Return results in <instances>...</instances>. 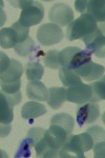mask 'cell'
Returning <instances> with one entry per match:
<instances>
[{"instance_id":"6da1fadb","label":"cell","mask_w":105,"mask_h":158,"mask_svg":"<svg viewBox=\"0 0 105 158\" xmlns=\"http://www.w3.org/2000/svg\"><path fill=\"white\" fill-rule=\"evenodd\" d=\"M95 141L91 134L84 132L79 135H68L65 143L60 149L59 157L61 158H71L78 157L84 158V153L94 149Z\"/></svg>"},{"instance_id":"7a4b0ae2","label":"cell","mask_w":105,"mask_h":158,"mask_svg":"<svg viewBox=\"0 0 105 158\" xmlns=\"http://www.w3.org/2000/svg\"><path fill=\"white\" fill-rule=\"evenodd\" d=\"M97 30H98V22L95 21L88 14L84 13L67 25L66 38L70 41L82 39L84 43H86L94 36Z\"/></svg>"},{"instance_id":"3957f363","label":"cell","mask_w":105,"mask_h":158,"mask_svg":"<svg viewBox=\"0 0 105 158\" xmlns=\"http://www.w3.org/2000/svg\"><path fill=\"white\" fill-rule=\"evenodd\" d=\"M11 4L15 7L21 9L19 20L23 27H30L32 25L40 23L44 17V7L39 1L32 0H21V1H11Z\"/></svg>"},{"instance_id":"277c9868","label":"cell","mask_w":105,"mask_h":158,"mask_svg":"<svg viewBox=\"0 0 105 158\" xmlns=\"http://www.w3.org/2000/svg\"><path fill=\"white\" fill-rule=\"evenodd\" d=\"M93 53L78 47H67L59 52V61L63 68L76 70L91 61Z\"/></svg>"},{"instance_id":"5b68a950","label":"cell","mask_w":105,"mask_h":158,"mask_svg":"<svg viewBox=\"0 0 105 158\" xmlns=\"http://www.w3.org/2000/svg\"><path fill=\"white\" fill-rule=\"evenodd\" d=\"M30 27H23L19 21L14 22L11 27L0 31V45L3 49H13L18 43L23 42L30 37Z\"/></svg>"},{"instance_id":"8992f818","label":"cell","mask_w":105,"mask_h":158,"mask_svg":"<svg viewBox=\"0 0 105 158\" xmlns=\"http://www.w3.org/2000/svg\"><path fill=\"white\" fill-rule=\"evenodd\" d=\"M64 143H65L64 140L58 138L57 136H55L48 130H46L44 132L43 137L35 146L37 157H44V158L59 157L60 149L63 147Z\"/></svg>"},{"instance_id":"52a82bcc","label":"cell","mask_w":105,"mask_h":158,"mask_svg":"<svg viewBox=\"0 0 105 158\" xmlns=\"http://www.w3.org/2000/svg\"><path fill=\"white\" fill-rule=\"evenodd\" d=\"M75 9L81 14H88L98 23L105 22V0H77Z\"/></svg>"},{"instance_id":"ba28073f","label":"cell","mask_w":105,"mask_h":158,"mask_svg":"<svg viewBox=\"0 0 105 158\" xmlns=\"http://www.w3.org/2000/svg\"><path fill=\"white\" fill-rule=\"evenodd\" d=\"M22 99L21 92L9 95L1 92L0 94V121L1 126H10L14 119V106L19 104Z\"/></svg>"},{"instance_id":"9c48e42d","label":"cell","mask_w":105,"mask_h":158,"mask_svg":"<svg viewBox=\"0 0 105 158\" xmlns=\"http://www.w3.org/2000/svg\"><path fill=\"white\" fill-rule=\"evenodd\" d=\"M37 39L40 44L45 47L54 45L63 39V31L59 25L52 22L42 24L37 31Z\"/></svg>"},{"instance_id":"30bf717a","label":"cell","mask_w":105,"mask_h":158,"mask_svg":"<svg viewBox=\"0 0 105 158\" xmlns=\"http://www.w3.org/2000/svg\"><path fill=\"white\" fill-rule=\"evenodd\" d=\"M48 19L59 27H65L74 21V12L70 6L62 2L55 3L48 13Z\"/></svg>"},{"instance_id":"8fae6325","label":"cell","mask_w":105,"mask_h":158,"mask_svg":"<svg viewBox=\"0 0 105 158\" xmlns=\"http://www.w3.org/2000/svg\"><path fill=\"white\" fill-rule=\"evenodd\" d=\"M100 116V106L97 102H87L79 104L76 109V118L78 126L83 127L85 124L93 123Z\"/></svg>"},{"instance_id":"7c38bea8","label":"cell","mask_w":105,"mask_h":158,"mask_svg":"<svg viewBox=\"0 0 105 158\" xmlns=\"http://www.w3.org/2000/svg\"><path fill=\"white\" fill-rule=\"evenodd\" d=\"M93 97V88L91 85L85 83H79L77 85L70 86L66 90V101L83 104L91 102V99Z\"/></svg>"},{"instance_id":"4fadbf2b","label":"cell","mask_w":105,"mask_h":158,"mask_svg":"<svg viewBox=\"0 0 105 158\" xmlns=\"http://www.w3.org/2000/svg\"><path fill=\"white\" fill-rule=\"evenodd\" d=\"M86 50L91 51L98 58H105V22L98 23V30L93 38L85 44Z\"/></svg>"},{"instance_id":"5bb4252c","label":"cell","mask_w":105,"mask_h":158,"mask_svg":"<svg viewBox=\"0 0 105 158\" xmlns=\"http://www.w3.org/2000/svg\"><path fill=\"white\" fill-rule=\"evenodd\" d=\"M78 74L83 80L86 81H94L98 80L104 75L105 68L103 65L99 64V63H95L93 61L86 63V64L82 65V67L73 70Z\"/></svg>"},{"instance_id":"9a60e30c","label":"cell","mask_w":105,"mask_h":158,"mask_svg":"<svg viewBox=\"0 0 105 158\" xmlns=\"http://www.w3.org/2000/svg\"><path fill=\"white\" fill-rule=\"evenodd\" d=\"M22 74H23V67L21 63L16 59H11L10 67L3 73H0L1 85L21 82Z\"/></svg>"},{"instance_id":"2e32d148","label":"cell","mask_w":105,"mask_h":158,"mask_svg":"<svg viewBox=\"0 0 105 158\" xmlns=\"http://www.w3.org/2000/svg\"><path fill=\"white\" fill-rule=\"evenodd\" d=\"M26 94L32 100L45 101L47 100L48 89L40 80H32L26 85Z\"/></svg>"},{"instance_id":"e0dca14e","label":"cell","mask_w":105,"mask_h":158,"mask_svg":"<svg viewBox=\"0 0 105 158\" xmlns=\"http://www.w3.org/2000/svg\"><path fill=\"white\" fill-rule=\"evenodd\" d=\"M46 108L44 104H41L37 101H29L22 106L21 109V116L23 119H27L30 120V123L34 122V119L37 117H40L44 114H46Z\"/></svg>"},{"instance_id":"ac0fdd59","label":"cell","mask_w":105,"mask_h":158,"mask_svg":"<svg viewBox=\"0 0 105 158\" xmlns=\"http://www.w3.org/2000/svg\"><path fill=\"white\" fill-rule=\"evenodd\" d=\"M47 104L53 110H58L62 106V104L66 101V89L53 86L48 89L47 95Z\"/></svg>"},{"instance_id":"d6986e66","label":"cell","mask_w":105,"mask_h":158,"mask_svg":"<svg viewBox=\"0 0 105 158\" xmlns=\"http://www.w3.org/2000/svg\"><path fill=\"white\" fill-rule=\"evenodd\" d=\"M59 79L63 83L64 86H73L77 85L79 83H82V78L77 74L75 71L70 70L66 68H61L59 69Z\"/></svg>"},{"instance_id":"ffe728a7","label":"cell","mask_w":105,"mask_h":158,"mask_svg":"<svg viewBox=\"0 0 105 158\" xmlns=\"http://www.w3.org/2000/svg\"><path fill=\"white\" fill-rule=\"evenodd\" d=\"M50 124H56V126L61 127L64 129L68 134H71V131L74 130L75 126V120L71 115L66 113H60L57 115H54L50 119Z\"/></svg>"},{"instance_id":"44dd1931","label":"cell","mask_w":105,"mask_h":158,"mask_svg":"<svg viewBox=\"0 0 105 158\" xmlns=\"http://www.w3.org/2000/svg\"><path fill=\"white\" fill-rule=\"evenodd\" d=\"M25 74L29 81L32 80H40L44 73V68L41 63L37 61H29L25 64Z\"/></svg>"},{"instance_id":"7402d4cb","label":"cell","mask_w":105,"mask_h":158,"mask_svg":"<svg viewBox=\"0 0 105 158\" xmlns=\"http://www.w3.org/2000/svg\"><path fill=\"white\" fill-rule=\"evenodd\" d=\"M91 85L93 88V97L91 99V102L98 103L100 101L105 100V75Z\"/></svg>"},{"instance_id":"603a6c76","label":"cell","mask_w":105,"mask_h":158,"mask_svg":"<svg viewBox=\"0 0 105 158\" xmlns=\"http://www.w3.org/2000/svg\"><path fill=\"white\" fill-rule=\"evenodd\" d=\"M35 49H36L35 41L30 37L27 38L26 40H24L23 42L18 43L16 47L14 48L15 53L19 56H22V57L30 56L33 54V52L35 51Z\"/></svg>"},{"instance_id":"cb8c5ba5","label":"cell","mask_w":105,"mask_h":158,"mask_svg":"<svg viewBox=\"0 0 105 158\" xmlns=\"http://www.w3.org/2000/svg\"><path fill=\"white\" fill-rule=\"evenodd\" d=\"M42 60L47 68L53 69V70H58V69L62 68L60 61H59V52L56 50H50L46 52Z\"/></svg>"},{"instance_id":"d4e9b609","label":"cell","mask_w":105,"mask_h":158,"mask_svg":"<svg viewBox=\"0 0 105 158\" xmlns=\"http://www.w3.org/2000/svg\"><path fill=\"white\" fill-rule=\"evenodd\" d=\"M44 132H45V130L42 128H33V129L29 130L25 138L29 140L30 143L32 144V147H35L36 143H37V142L43 137Z\"/></svg>"},{"instance_id":"484cf974","label":"cell","mask_w":105,"mask_h":158,"mask_svg":"<svg viewBox=\"0 0 105 158\" xmlns=\"http://www.w3.org/2000/svg\"><path fill=\"white\" fill-rule=\"evenodd\" d=\"M88 134H91V136L93 137L95 143L97 142H100V141H104L105 140V131L101 127L99 126H94V127H91L86 130Z\"/></svg>"},{"instance_id":"4316f807","label":"cell","mask_w":105,"mask_h":158,"mask_svg":"<svg viewBox=\"0 0 105 158\" xmlns=\"http://www.w3.org/2000/svg\"><path fill=\"white\" fill-rule=\"evenodd\" d=\"M30 148L32 144L30 143V141L26 138H24L20 143L19 148H18V151L15 154V157L20 158V157H30Z\"/></svg>"},{"instance_id":"83f0119b","label":"cell","mask_w":105,"mask_h":158,"mask_svg":"<svg viewBox=\"0 0 105 158\" xmlns=\"http://www.w3.org/2000/svg\"><path fill=\"white\" fill-rule=\"evenodd\" d=\"M94 157L105 158V140L95 143L94 146Z\"/></svg>"},{"instance_id":"f1b7e54d","label":"cell","mask_w":105,"mask_h":158,"mask_svg":"<svg viewBox=\"0 0 105 158\" xmlns=\"http://www.w3.org/2000/svg\"><path fill=\"white\" fill-rule=\"evenodd\" d=\"M11 64V59L3 52L0 53V73H3Z\"/></svg>"},{"instance_id":"f546056e","label":"cell","mask_w":105,"mask_h":158,"mask_svg":"<svg viewBox=\"0 0 105 158\" xmlns=\"http://www.w3.org/2000/svg\"><path fill=\"white\" fill-rule=\"evenodd\" d=\"M102 121H103L104 123H105V112L103 113V115H102Z\"/></svg>"}]
</instances>
